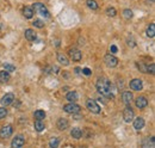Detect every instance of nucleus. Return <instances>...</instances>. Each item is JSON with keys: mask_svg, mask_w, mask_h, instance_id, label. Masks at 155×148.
<instances>
[{"mask_svg": "<svg viewBox=\"0 0 155 148\" xmlns=\"http://www.w3.org/2000/svg\"><path fill=\"white\" fill-rule=\"evenodd\" d=\"M97 90L100 94H103L104 97L107 98H115V94L112 92V85L110 84L109 80L104 79V78H99L97 80Z\"/></svg>", "mask_w": 155, "mask_h": 148, "instance_id": "1", "label": "nucleus"}, {"mask_svg": "<svg viewBox=\"0 0 155 148\" xmlns=\"http://www.w3.org/2000/svg\"><path fill=\"white\" fill-rule=\"evenodd\" d=\"M32 10H34L36 13H38V14H41V16H43L44 18H49V17H50V13H49L48 8H47L42 2H35V4H34Z\"/></svg>", "mask_w": 155, "mask_h": 148, "instance_id": "2", "label": "nucleus"}, {"mask_svg": "<svg viewBox=\"0 0 155 148\" xmlns=\"http://www.w3.org/2000/svg\"><path fill=\"white\" fill-rule=\"evenodd\" d=\"M63 110L67 112V114H71V115H77L79 114L80 111H81V108L75 104V103H71L69 102V104H66L65 106H63Z\"/></svg>", "mask_w": 155, "mask_h": 148, "instance_id": "3", "label": "nucleus"}, {"mask_svg": "<svg viewBox=\"0 0 155 148\" xmlns=\"http://www.w3.org/2000/svg\"><path fill=\"white\" fill-rule=\"evenodd\" d=\"M123 118H124V121H125L127 123H130V122L134 121L135 114H134V110L131 109L130 105H127V108L124 109V111H123Z\"/></svg>", "mask_w": 155, "mask_h": 148, "instance_id": "4", "label": "nucleus"}, {"mask_svg": "<svg viewBox=\"0 0 155 148\" xmlns=\"http://www.w3.org/2000/svg\"><path fill=\"white\" fill-rule=\"evenodd\" d=\"M104 62H105V65H106L107 67L113 68V67H116V66L118 65V59H117L116 56L111 55V54H106V55L104 56Z\"/></svg>", "mask_w": 155, "mask_h": 148, "instance_id": "5", "label": "nucleus"}, {"mask_svg": "<svg viewBox=\"0 0 155 148\" xmlns=\"http://www.w3.org/2000/svg\"><path fill=\"white\" fill-rule=\"evenodd\" d=\"M86 106H87V109H88L92 114H99V112H100V106H99L98 103H97L95 100H93V99H87Z\"/></svg>", "mask_w": 155, "mask_h": 148, "instance_id": "6", "label": "nucleus"}, {"mask_svg": "<svg viewBox=\"0 0 155 148\" xmlns=\"http://www.w3.org/2000/svg\"><path fill=\"white\" fill-rule=\"evenodd\" d=\"M14 102V94L13 93H6L1 99H0V104L2 106H8L10 104H12Z\"/></svg>", "mask_w": 155, "mask_h": 148, "instance_id": "7", "label": "nucleus"}, {"mask_svg": "<svg viewBox=\"0 0 155 148\" xmlns=\"http://www.w3.org/2000/svg\"><path fill=\"white\" fill-rule=\"evenodd\" d=\"M12 133H13L12 126H5V127H2L0 129V138L1 139H7V138H10L12 135Z\"/></svg>", "mask_w": 155, "mask_h": 148, "instance_id": "8", "label": "nucleus"}, {"mask_svg": "<svg viewBox=\"0 0 155 148\" xmlns=\"http://www.w3.org/2000/svg\"><path fill=\"white\" fill-rule=\"evenodd\" d=\"M68 55H69L71 60H73V61H80L81 57H82L81 51H80L79 49H75V48L69 49V50H68Z\"/></svg>", "mask_w": 155, "mask_h": 148, "instance_id": "9", "label": "nucleus"}, {"mask_svg": "<svg viewBox=\"0 0 155 148\" xmlns=\"http://www.w3.org/2000/svg\"><path fill=\"white\" fill-rule=\"evenodd\" d=\"M24 144H25V140H24V138L22 136V135H18V136H16L13 140H12V142H11V146L13 148H20L24 146Z\"/></svg>", "mask_w": 155, "mask_h": 148, "instance_id": "10", "label": "nucleus"}, {"mask_svg": "<svg viewBox=\"0 0 155 148\" xmlns=\"http://www.w3.org/2000/svg\"><path fill=\"white\" fill-rule=\"evenodd\" d=\"M130 89L134 91H141L143 89V83L141 79H134L130 81Z\"/></svg>", "mask_w": 155, "mask_h": 148, "instance_id": "11", "label": "nucleus"}, {"mask_svg": "<svg viewBox=\"0 0 155 148\" xmlns=\"http://www.w3.org/2000/svg\"><path fill=\"white\" fill-rule=\"evenodd\" d=\"M122 99H123V103H124L125 105H130L131 102H133V99H134V96H133L131 92L125 91V92L122 93Z\"/></svg>", "mask_w": 155, "mask_h": 148, "instance_id": "12", "label": "nucleus"}, {"mask_svg": "<svg viewBox=\"0 0 155 148\" xmlns=\"http://www.w3.org/2000/svg\"><path fill=\"white\" fill-rule=\"evenodd\" d=\"M24 36H25V38H26L28 41H30V42H34V41H36V38H37V33H36L35 30H32V29L25 30Z\"/></svg>", "mask_w": 155, "mask_h": 148, "instance_id": "13", "label": "nucleus"}, {"mask_svg": "<svg viewBox=\"0 0 155 148\" xmlns=\"http://www.w3.org/2000/svg\"><path fill=\"white\" fill-rule=\"evenodd\" d=\"M135 104L139 109H145L147 105H148V100L146 97H137L135 99Z\"/></svg>", "mask_w": 155, "mask_h": 148, "instance_id": "14", "label": "nucleus"}, {"mask_svg": "<svg viewBox=\"0 0 155 148\" xmlns=\"http://www.w3.org/2000/svg\"><path fill=\"white\" fill-rule=\"evenodd\" d=\"M56 126H57V128H59L60 130H66V129L69 127V122H68L66 118H59Z\"/></svg>", "mask_w": 155, "mask_h": 148, "instance_id": "15", "label": "nucleus"}, {"mask_svg": "<svg viewBox=\"0 0 155 148\" xmlns=\"http://www.w3.org/2000/svg\"><path fill=\"white\" fill-rule=\"evenodd\" d=\"M66 99H67L68 102H71V103H75L78 99H79V94H78L77 91H71V92L67 93Z\"/></svg>", "mask_w": 155, "mask_h": 148, "instance_id": "16", "label": "nucleus"}, {"mask_svg": "<svg viewBox=\"0 0 155 148\" xmlns=\"http://www.w3.org/2000/svg\"><path fill=\"white\" fill-rule=\"evenodd\" d=\"M143 127H145V120L142 117L135 118V121H134V128L136 130H141V129H143Z\"/></svg>", "mask_w": 155, "mask_h": 148, "instance_id": "17", "label": "nucleus"}, {"mask_svg": "<svg viewBox=\"0 0 155 148\" xmlns=\"http://www.w3.org/2000/svg\"><path fill=\"white\" fill-rule=\"evenodd\" d=\"M57 61H59L61 65H63V66H68V65H69V59H68V56L65 55V54H59V55H57Z\"/></svg>", "mask_w": 155, "mask_h": 148, "instance_id": "18", "label": "nucleus"}, {"mask_svg": "<svg viewBox=\"0 0 155 148\" xmlns=\"http://www.w3.org/2000/svg\"><path fill=\"white\" fill-rule=\"evenodd\" d=\"M23 14H24L25 18L31 19V18L34 17V10H32L31 7H29V6H26V7H24V10H23Z\"/></svg>", "mask_w": 155, "mask_h": 148, "instance_id": "19", "label": "nucleus"}, {"mask_svg": "<svg viewBox=\"0 0 155 148\" xmlns=\"http://www.w3.org/2000/svg\"><path fill=\"white\" fill-rule=\"evenodd\" d=\"M10 80V73L7 71H1L0 72V83L1 84H5Z\"/></svg>", "mask_w": 155, "mask_h": 148, "instance_id": "20", "label": "nucleus"}, {"mask_svg": "<svg viewBox=\"0 0 155 148\" xmlns=\"http://www.w3.org/2000/svg\"><path fill=\"white\" fill-rule=\"evenodd\" d=\"M71 135H72V138L79 140V139H81V136H82V130H81L80 128H73L72 132H71Z\"/></svg>", "mask_w": 155, "mask_h": 148, "instance_id": "21", "label": "nucleus"}, {"mask_svg": "<svg viewBox=\"0 0 155 148\" xmlns=\"http://www.w3.org/2000/svg\"><path fill=\"white\" fill-rule=\"evenodd\" d=\"M44 128H45V126L42 122V120H36L35 121V129L37 132H42V130H44Z\"/></svg>", "mask_w": 155, "mask_h": 148, "instance_id": "22", "label": "nucleus"}, {"mask_svg": "<svg viewBox=\"0 0 155 148\" xmlns=\"http://www.w3.org/2000/svg\"><path fill=\"white\" fill-rule=\"evenodd\" d=\"M147 36L148 37H154L155 36V24L152 23L148 28H147Z\"/></svg>", "mask_w": 155, "mask_h": 148, "instance_id": "23", "label": "nucleus"}, {"mask_svg": "<svg viewBox=\"0 0 155 148\" xmlns=\"http://www.w3.org/2000/svg\"><path fill=\"white\" fill-rule=\"evenodd\" d=\"M34 116H35L36 120H44L45 118V112L43 110H36Z\"/></svg>", "mask_w": 155, "mask_h": 148, "instance_id": "24", "label": "nucleus"}, {"mask_svg": "<svg viewBox=\"0 0 155 148\" xmlns=\"http://www.w3.org/2000/svg\"><path fill=\"white\" fill-rule=\"evenodd\" d=\"M86 4L91 10H97L98 8V2L95 0H86Z\"/></svg>", "mask_w": 155, "mask_h": 148, "instance_id": "25", "label": "nucleus"}, {"mask_svg": "<svg viewBox=\"0 0 155 148\" xmlns=\"http://www.w3.org/2000/svg\"><path fill=\"white\" fill-rule=\"evenodd\" d=\"M133 16H134V13H133L131 10L125 8V10L123 11V17H124L125 19H130V18H133Z\"/></svg>", "mask_w": 155, "mask_h": 148, "instance_id": "26", "label": "nucleus"}, {"mask_svg": "<svg viewBox=\"0 0 155 148\" xmlns=\"http://www.w3.org/2000/svg\"><path fill=\"white\" fill-rule=\"evenodd\" d=\"M106 14H107L109 17H115V16L117 14V11H116L115 7H107V8H106Z\"/></svg>", "mask_w": 155, "mask_h": 148, "instance_id": "27", "label": "nucleus"}, {"mask_svg": "<svg viewBox=\"0 0 155 148\" xmlns=\"http://www.w3.org/2000/svg\"><path fill=\"white\" fill-rule=\"evenodd\" d=\"M32 25H34L35 28H38V29H42V28L44 26V22H43L42 19H35V22L32 23Z\"/></svg>", "mask_w": 155, "mask_h": 148, "instance_id": "28", "label": "nucleus"}, {"mask_svg": "<svg viewBox=\"0 0 155 148\" xmlns=\"http://www.w3.org/2000/svg\"><path fill=\"white\" fill-rule=\"evenodd\" d=\"M59 145H60V140L57 138H54V139H51L49 141V146L50 147H59Z\"/></svg>", "mask_w": 155, "mask_h": 148, "instance_id": "29", "label": "nucleus"}, {"mask_svg": "<svg viewBox=\"0 0 155 148\" xmlns=\"http://www.w3.org/2000/svg\"><path fill=\"white\" fill-rule=\"evenodd\" d=\"M4 68L7 71V72H14L16 71V67L10 65V63H4Z\"/></svg>", "mask_w": 155, "mask_h": 148, "instance_id": "30", "label": "nucleus"}, {"mask_svg": "<svg viewBox=\"0 0 155 148\" xmlns=\"http://www.w3.org/2000/svg\"><path fill=\"white\" fill-rule=\"evenodd\" d=\"M136 66L139 67V69H140L141 72L147 73V66H146V65H143L142 62H137V63H136Z\"/></svg>", "mask_w": 155, "mask_h": 148, "instance_id": "31", "label": "nucleus"}, {"mask_svg": "<svg viewBox=\"0 0 155 148\" xmlns=\"http://www.w3.org/2000/svg\"><path fill=\"white\" fill-rule=\"evenodd\" d=\"M6 115H7V109H5V108H0V120L5 118V117H6Z\"/></svg>", "mask_w": 155, "mask_h": 148, "instance_id": "32", "label": "nucleus"}, {"mask_svg": "<svg viewBox=\"0 0 155 148\" xmlns=\"http://www.w3.org/2000/svg\"><path fill=\"white\" fill-rule=\"evenodd\" d=\"M155 69V66L154 63H151L149 66H147V73H151V74H154V71Z\"/></svg>", "mask_w": 155, "mask_h": 148, "instance_id": "33", "label": "nucleus"}, {"mask_svg": "<svg viewBox=\"0 0 155 148\" xmlns=\"http://www.w3.org/2000/svg\"><path fill=\"white\" fill-rule=\"evenodd\" d=\"M50 69H51V71H50V73H55V74H57V73H59V71H60V68H59L57 66H51V67H50Z\"/></svg>", "mask_w": 155, "mask_h": 148, "instance_id": "34", "label": "nucleus"}, {"mask_svg": "<svg viewBox=\"0 0 155 148\" xmlns=\"http://www.w3.org/2000/svg\"><path fill=\"white\" fill-rule=\"evenodd\" d=\"M110 50H111V53H112V54H116V53L118 51V49H117V47H116L115 44H112V45L110 47Z\"/></svg>", "mask_w": 155, "mask_h": 148, "instance_id": "35", "label": "nucleus"}, {"mask_svg": "<svg viewBox=\"0 0 155 148\" xmlns=\"http://www.w3.org/2000/svg\"><path fill=\"white\" fill-rule=\"evenodd\" d=\"M82 73H83L85 75H91V73H92V72H91V69H89V68H87V67H86V68H83V69H82Z\"/></svg>", "mask_w": 155, "mask_h": 148, "instance_id": "36", "label": "nucleus"}, {"mask_svg": "<svg viewBox=\"0 0 155 148\" xmlns=\"http://www.w3.org/2000/svg\"><path fill=\"white\" fill-rule=\"evenodd\" d=\"M147 145H149V140L147 141ZM147 145L145 144L143 146H147ZM151 146H152V147H154V146H155V144H154V138H151Z\"/></svg>", "mask_w": 155, "mask_h": 148, "instance_id": "37", "label": "nucleus"}, {"mask_svg": "<svg viewBox=\"0 0 155 148\" xmlns=\"http://www.w3.org/2000/svg\"><path fill=\"white\" fill-rule=\"evenodd\" d=\"M74 71H75V73H77V74H80V73H81V69H80V68H75Z\"/></svg>", "mask_w": 155, "mask_h": 148, "instance_id": "38", "label": "nucleus"}, {"mask_svg": "<svg viewBox=\"0 0 155 148\" xmlns=\"http://www.w3.org/2000/svg\"><path fill=\"white\" fill-rule=\"evenodd\" d=\"M151 1H154V0H151Z\"/></svg>", "mask_w": 155, "mask_h": 148, "instance_id": "39", "label": "nucleus"}]
</instances>
